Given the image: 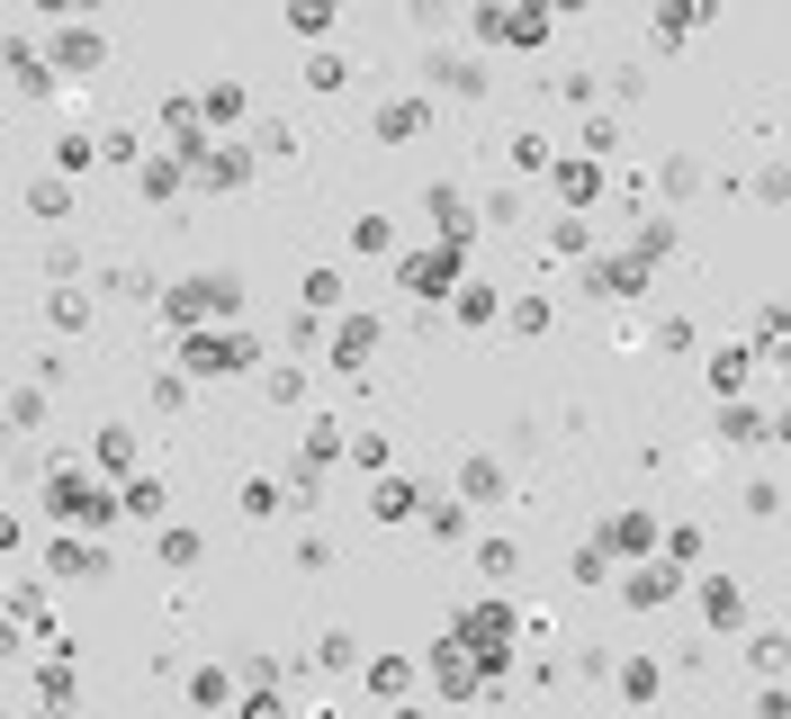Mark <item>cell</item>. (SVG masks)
Segmentation results:
<instances>
[{
  "label": "cell",
  "mask_w": 791,
  "mask_h": 719,
  "mask_svg": "<svg viewBox=\"0 0 791 719\" xmlns=\"http://www.w3.org/2000/svg\"><path fill=\"white\" fill-rule=\"evenodd\" d=\"M198 171H208V189H252V154H208V162H198Z\"/></svg>",
  "instance_id": "obj_20"
},
{
  "label": "cell",
  "mask_w": 791,
  "mask_h": 719,
  "mask_svg": "<svg viewBox=\"0 0 791 719\" xmlns=\"http://www.w3.org/2000/svg\"><path fill=\"white\" fill-rule=\"evenodd\" d=\"M261 154L288 162V154H297V126H288V117H261Z\"/></svg>",
  "instance_id": "obj_42"
},
{
  "label": "cell",
  "mask_w": 791,
  "mask_h": 719,
  "mask_svg": "<svg viewBox=\"0 0 791 719\" xmlns=\"http://www.w3.org/2000/svg\"><path fill=\"white\" fill-rule=\"evenodd\" d=\"M450 315H458V324H495V288H486V279H458Z\"/></svg>",
  "instance_id": "obj_24"
},
{
  "label": "cell",
  "mask_w": 791,
  "mask_h": 719,
  "mask_svg": "<svg viewBox=\"0 0 791 719\" xmlns=\"http://www.w3.org/2000/svg\"><path fill=\"white\" fill-rule=\"evenodd\" d=\"M45 512H54V521H82V531H108V521L126 512V495H108L99 477H82L73 459H54V468H45Z\"/></svg>",
  "instance_id": "obj_1"
},
{
  "label": "cell",
  "mask_w": 791,
  "mask_h": 719,
  "mask_svg": "<svg viewBox=\"0 0 791 719\" xmlns=\"http://www.w3.org/2000/svg\"><path fill=\"white\" fill-rule=\"evenodd\" d=\"M28 208H36V216H45V225H54V216H63V208H73V189H63V180H28Z\"/></svg>",
  "instance_id": "obj_38"
},
{
  "label": "cell",
  "mask_w": 791,
  "mask_h": 719,
  "mask_svg": "<svg viewBox=\"0 0 791 719\" xmlns=\"http://www.w3.org/2000/svg\"><path fill=\"white\" fill-rule=\"evenodd\" d=\"M747 342H729V351H710V387H719V396H738V387H747Z\"/></svg>",
  "instance_id": "obj_22"
},
{
  "label": "cell",
  "mask_w": 791,
  "mask_h": 719,
  "mask_svg": "<svg viewBox=\"0 0 791 719\" xmlns=\"http://www.w3.org/2000/svg\"><path fill=\"white\" fill-rule=\"evenodd\" d=\"M603 549H656V521L647 512H612L603 521Z\"/></svg>",
  "instance_id": "obj_18"
},
{
  "label": "cell",
  "mask_w": 791,
  "mask_h": 719,
  "mask_svg": "<svg viewBox=\"0 0 791 719\" xmlns=\"http://www.w3.org/2000/svg\"><path fill=\"white\" fill-rule=\"evenodd\" d=\"M162 567H198V531H162Z\"/></svg>",
  "instance_id": "obj_53"
},
{
  "label": "cell",
  "mask_w": 791,
  "mask_h": 719,
  "mask_svg": "<svg viewBox=\"0 0 791 719\" xmlns=\"http://www.w3.org/2000/svg\"><path fill=\"white\" fill-rule=\"evenodd\" d=\"M693 180H702V162H693V154H675V162H666V189H675V199H693Z\"/></svg>",
  "instance_id": "obj_56"
},
{
  "label": "cell",
  "mask_w": 791,
  "mask_h": 719,
  "mask_svg": "<svg viewBox=\"0 0 791 719\" xmlns=\"http://www.w3.org/2000/svg\"><path fill=\"white\" fill-rule=\"evenodd\" d=\"M396 279H405V297H414V306H441V297H458V279H468V243L405 252V261H396Z\"/></svg>",
  "instance_id": "obj_4"
},
{
  "label": "cell",
  "mask_w": 791,
  "mask_h": 719,
  "mask_svg": "<svg viewBox=\"0 0 791 719\" xmlns=\"http://www.w3.org/2000/svg\"><path fill=\"white\" fill-rule=\"evenodd\" d=\"M656 252H675V225H666V216H647V225H639V261H656Z\"/></svg>",
  "instance_id": "obj_50"
},
{
  "label": "cell",
  "mask_w": 791,
  "mask_h": 719,
  "mask_svg": "<svg viewBox=\"0 0 791 719\" xmlns=\"http://www.w3.org/2000/svg\"><path fill=\"white\" fill-rule=\"evenodd\" d=\"M513 162H521V171H549V136H531V126H521V136H513Z\"/></svg>",
  "instance_id": "obj_48"
},
{
  "label": "cell",
  "mask_w": 791,
  "mask_h": 719,
  "mask_svg": "<svg viewBox=\"0 0 791 719\" xmlns=\"http://www.w3.org/2000/svg\"><path fill=\"white\" fill-rule=\"evenodd\" d=\"M558 199H567V208H593V199H603V162H593V154L558 162Z\"/></svg>",
  "instance_id": "obj_12"
},
{
  "label": "cell",
  "mask_w": 791,
  "mask_h": 719,
  "mask_svg": "<svg viewBox=\"0 0 791 719\" xmlns=\"http://www.w3.org/2000/svg\"><path fill=\"white\" fill-rule=\"evenodd\" d=\"M675 594H684L675 558H647V567H639V575L621 584V603H630V612H656V603H675Z\"/></svg>",
  "instance_id": "obj_8"
},
{
  "label": "cell",
  "mask_w": 791,
  "mask_h": 719,
  "mask_svg": "<svg viewBox=\"0 0 791 719\" xmlns=\"http://www.w3.org/2000/svg\"><path fill=\"white\" fill-rule=\"evenodd\" d=\"M162 315L189 324V334H198V324H234V315H243V279H234V271H198V279H180V288L162 297Z\"/></svg>",
  "instance_id": "obj_2"
},
{
  "label": "cell",
  "mask_w": 791,
  "mask_h": 719,
  "mask_svg": "<svg viewBox=\"0 0 791 719\" xmlns=\"http://www.w3.org/2000/svg\"><path fill=\"white\" fill-rule=\"evenodd\" d=\"M531 10H584V0H531Z\"/></svg>",
  "instance_id": "obj_60"
},
{
  "label": "cell",
  "mask_w": 791,
  "mask_h": 719,
  "mask_svg": "<svg viewBox=\"0 0 791 719\" xmlns=\"http://www.w3.org/2000/svg\"><path fill=\"white\" fill-rule=\"evenodd\" d=\"M306 450H315V459H334V450H351V441H342L334 414H315V423H306Z\"/></svg>",
  "instance_id": "obj_44"
},
{
  "label": "cell",
  "mask_w": 791,
  "mask_h": 719,
  "mask_svg": "<svg viewBox=\"0 0 791 719\" xmlns=\"http://www.w3.org/2000/svg\"><path fill=\"white\" fill-rule=\"evenodd\" d=\"M477 216H486V225H513V216H521V189H495V199H486Z\"/></svg>",
  "instance_id": "obj_55"
},
{
  "label": "cell",
  "mask_w": 791,
  "mask_h": 719,
  "mask_svg": "<svg viewBox=\"0 0 791 719\" xmlns=\"http://www.w3.org/2000/svg\"><path fill=\"white\" fill-rule=\"evenodd\" d=\"M584 154H593V162H612V154H621V126H612V117H593V126H584Z\"/></svg>",
  "instance_id": "obj_46"
},
{
  "label": "cell",
  "mask_w": 791,
  "mask_h": 719,
  "mask_svg": "<svg viewBox=\"0 0 791 719\" xmlns=\"http://www.w3.org/2000/svg\"><path fill=\"white\" fill-rule=\"evenodd\" d=\"M702 621H710V630H738V621H747V594H738L729 575H710V584H702Z\"/></svg>",
  "instance_id": "obj_13"
},
{
  "label": "cell",
  "mask_w": 791,
  "mask_h": 719,
  "mask_svg": "<svg viewBox=\"0 0 791 719\" xmlns=\"http://www.w3.org/2000/svg\"><path fill=\"white\" fill-rule=\"evenodd\" d=\"M423 82H432V91H450V99H486V91H495L477 54H441V45L423 54Z\"/></svg>",
  "instance_id": "obj_5"
},
{
  "label": "cell",
  "mask_w": 791,
  "mask_h": 719,
  "mask_svg": "<svg viewBox=\"0 0 791 719\" xmlns=\"http://www.w3.org/2000/svg\"><path fill=\"white\" fill-rule=\"evenodd\" d=\"M360 351H378V315H342V324H334V369L360 378Z\"/></svg>",
  "instance_id": "obj_10"
},
{
  "label": "cell",
  "mask_w": 791,
  "mask_h": 719,
  "mask_svg": "<svg viewBox=\"0 0 791 719\" xmlns=\"http://www.w3.org/2000/svg\"><path fill=\"white\" fill-rule=\"evenodd\" d=\"M45 315H54V334H82V324H91V297H73V288H54V297H45Z\"/></svg>",
  "instance_id": "obj_30"
},
{
  "label": "cell",
  "mask_w": 791,
  "mask_h": 719,
  "mask_svg": "<svg viewBox=\"0 0 791 719\" xmlns=\"http://www.w3.org/2000/svg\"><path fill=\"white\" fill-rule=\"evenodd\" d=\"M656 684H666V666H656V657H630V666H621V692H630V701H656Z\"/></svg>",
  "instance_id": "obj_28"
},
{
  "label": "cell",
  "mask_w": 791,
  "mask_h": 719,
  "mask_svg": "<svg viewBox=\"0 0 791 719\" xmlns=\"http://www.w3.org/2000/svg\"><path fill=\"white\" fill-rule=\"evenodd\" d=\"M450 638H458V647H477V657L495 666V657H504V638H513V612H504V603H477V612L458 621Z\"/></svg>",
  "instance_id": "obj_7"
},
{
  "label": "cell",
  "mask_w": 791,
  "mask_h": 719,
  "mask_svg": "<svg viewBox=\"0 0 791 719\" xmlns=\"http://www.w3.org/2000/svg\"><path fill=\"white\" fill-rule=\"evenodd\" d=\"M261 396H271V405H297V396H306V369H271V378H261Z\"/></svg>",
  "instance_id": "obj_43"
},
{
  "label": "cell",
  "mask_w": 791,
  "mask_h": 719,
  "mask_svg": "<svg viewBox=\"0 0 791 719\" xmlns=\"http://www.w3.org/2000/svg\"><path fill=\"white\" fill-rule=\"evenodd\" d=\"M773 441H782V450H791V405H782V414H773Z\"/></svg>",
  "instance_id": "obj_59"
},
{
  "label": "cell",
  "mask_w": 791,
  "mask_h": 719,
  "mask_svg": "<svg viewBox=\"0 0 791 719\" xmlns=\"http://www.w3.org/2000/svg\"><path fill=\"white\" fill-rule=\"evenodd\" d=\"M477 575H486V584H513V575H521V540H486V549H477Z\"/></svg>",
  "instance_id": "obj_21"
},
{
  "label": "cell",
  "mask_w": 791,
  "mask_h": 719,
  "mask_svg": "<svg viewBox=\"0 0 791 719\" xmlns=\"http://www.w3.org/2000/svg\"><path fill=\"white\" fill-rule=\"evenodd\" d=\"M288 28L297 36H324V28H334V0H288Z\"/></svg>",
  "instance_id": "obj_36"
},
{
  "label": "cell",
  "mask_w": 791,
  "mask_h": 719,
  "mask_svg": "<svg viewBox=\"0 0 791 719\" xmlns=\"http://www.w3.org/2000/svg\"><path fill=\"white\" fill-rule=\"evenodd\" d=\"M45 54H54V73H99V63H108V45H99L91 28H63Z\"/></svg>",
  "instance_id": "obj_9"
},
{
  "label": "cell",
  "mask_w": 791,
  "mask_h": 719,
  "mask_svg": "<svg viewBox=\"0 0 791 719\" xmlns=\"http://www.w3.org/2000/svg\"><path fill=\"white\" fill-rule=\"evenodd\" d=\"M45 575H63V584H73V575H108V558L82 549V540H54V549H45Z\"/></svg>",
  "instance_id": "obj_15"
},
{
  "label": "cell",
  "mask_w": 791,
  "mask_h": 719,
  "mask_svg": "<svg viewBox=\"0 0 791 719\" xmlns=\"http://www.w3.org/2000/svg\"><path fill=\"white\" fill-rule=\"evenodd\" d=\"M414 28H450V0H414Z\"/></svg>",
  "instance_id": "obj_58"
},
{
  "label": "cell",
  "mask_w": 791,
  "mask_h": 719,
  "mask_svg": "<svg viewBox=\"0 0 791 719\" xmlns=\"http://www.w3.org/2000/svg\"><path fill=\"white\" fill-rule=\"evenodd\" d=\"M540 36H549V10H513V36L504 45H540Z\"/></svg>",
  "instance_id": "obj_49"
},
{
  "label": "cell",
  "mask_w": 791,
  "mask_h": 719,
  "mask_svg": "<svg viewBox=\"0 0 791 719\" xmlns=\"http://www.w3.org/2000/svg\"><path fill=\"white\" fill-rule=\"evenodd\" d=\"M593 279H603V297H639L647 288V261L630 252V261H593Z\"/></svg>",
  "instance_id": "obj_17"
},
{
  "label": "cell",
  "mask_w": 791,
  "mask_h": 719,
  "mask_svg": "<svg viewBox=\"0 0 791 719\" xmlns=\"http://www.w3.org/2000/svg\"><path fill=\"white\" fill-rule=\"evenodd\" d=\"M261 360L252 334H234V324H198V334H180V369L189 378H243Z\"/></svg>",
  "instance_id": "obj_3"
},
{
  "label": "cell",
  "mask_w": 791,
  "mask_h": 719,
  "mask_svg": "<svg viewBox=\"0 0 791 719\" xmlns=\"http://www.w3.org/2000/svg\"><path fill=\"white\" fill-rule=\"evenodd\" d=\"M180 189V154H162V162H145V199H171Z\"/></svg>",
  "instance_id": "obj_45"
},
{
  "label": "cell",
  "mask_w": 791,
  "mask_h": 719,
  "mask_svg": "<svg viewBox=\"0 0 791 719\" xmlns=\"http://www.w3.org/2000/svg\"><path fill=\"white\" fill-rule=\"evenodd\" d=\"M10 423H19V432L45 423V387H10Z\"/></svg>",
  "instance_id": "obj_41"
},
{
  "label": "cell",
  "mask_w": 791,
  "mask_h": 719,
  "mask_svg": "<svg viewBox=\"0 0 791 719\" xmlns=\"http://www.w3.org/2000/svg\"><path fill=\"white\" fill-rule=\"evenodd\" d=\"M387 719H423V710H414V701H396V710H387Z\"/></svg>",
  "instance_id": "obj_61"
},
{
  "label": "cell",
  "mask_w": 791,
  "mask_h": 719,
  "mask_svg": "<svg viewBox=\"0 0 791 719\" xmlns=\"http://www.w3.org/2000/svg\"><path fill=\"white\" fill-rule=\"evenodd\" d=\"M91 162H99V136H82V126L54 136V171H91Z\"/></svg>",
  "instance_id": "obj_27"
},
{
  "label": "cell",
  "mask_w": 791,
  "mask_h": 719,
  "mask_svg": "<svg viewBox=\"0 0 791 719\" xmlns=\"http://www.w3.org/2000/svg\"><path fill=\"white\" fill-rule=\"evenodd\" d=\"M280 495H288V486H271V477H252V486H243V521H271V512H280Z\"/></svg>",
  "instance_id": "obj_40"
},
{
  "label": "cell",
  "mask_w": 791,
  "mask_h": 719,
  "mask_svg": "<svg viewBox=\"0 0 791 719\" xmlns=\"http://www.w3.org/2000/svg\"><path fill=\"white\" fill-rule=\"evenodd\" d=\"M126 512H136V521H162V512H171V486H162V477H136V486H126Z\"/></svg>",
  "instance_id": "obj_26"
},
{
  "label": "cell",
  "mask_w": 791,
  "mask_h": 719,
  "mask_svg": "<svg viewBox=\"0 0 791 719\" xmlns=\"http://www.w3.org/2000/svg\"><path fill=\"white\" fill-rule=\"evenodd\" d=\"M208 117H217V126H234V117H243V91H234V82H217V91H208Z\"/></svg>",
  "instance_id": "obj_52"
},
{
  "label": "cell",
  "mask_w": 791,
  "mask_h": 719,
  "mask_svg": "<svg viewBox=\"0 0 791 719\" xmlns=\"http://www.w3.org/2000/svg\"><path fill=\"white\" fill-rule=\"evenodd\" d=\"M423 126H432V99H387V108H378V136H387V145H414Z\"/></svg>",
  "instance_id": "obj_11"
},
{
  "label": "cell",
  "mask_w": 791,
  "mask_h": 719,
  "mask_svg": "<svg viewBox=\"0 0 791 719\" xmlns=\"http://www.w3.org/2000/svg\"><path fill=\"white\" fill-rule=\"evenodd\" d=\"M297 297H306V315H334V306H342V271H334V261H315V271L297 279Z\"/></svg>",
  "instance_id": "obj_16"
},
{
  "label": "cell",
  "mask_w": 791,
  "mask_h": 719,
  "mask_svg": "<svg viewBox=\"0 0 791 719\" xmlns=\"http://www.w3.org/2000/svg\"><path fill=\"white\" fill-rule=\"evenodd\" d=\"M458 495H468V504H504V468L495 459H468V468H458Z\"/></svg>",
  "instance_id": "obj_19"
},
{
  "label": "cell",
  "mask_w": 791,
  "mask_h": 719,
  "mask_svg": "<svg viewBox=\"0 0 791 719\" xmlns=\"http://www.w3.org/2000/svg\"><path fill=\"white\" fill-rule=\"evenodd\" d=\"M513 334H549V297H513Z\"/></svg>",
  "instance_id": "obj_47"
},
{
  "label": "cell",
  "mask_w": 791,
  "mask_h": 719,
  "mask_svg": "<svg viewBox=\"0 0 791 719\" xmlns=\"http://www.w3.org/2000/svg\"><path fill=\"white\" fill-rule=\"evenodd\" d=\"M315 666H334V675L360 666V638H351V630H324V638H315Z\"/></svg>",
  "instance_id": "obj_29"
},
{
  "label": "cell",
  "mask_w": 791,
  "mask_h": 719,
  "mask_svg": "<svg viewBox=\"0 0 791 719\" xmlns=\"http://www.w3.org/2000/svg\"><path fill=\"white\" fill-rule=\"evenodd\" d=\"M423 531H432V540H458V531H468V504H458V495H441V504L423 512Z\"/></svg>",
  "instance_id": "obj_31"
},
{
  "label": "cell",
  "mask_w": 791,
  "mask_h": 719,
  "mask_svg": "<svg viewBox=\"0 0 791 719\" xmlns=\"http://www.w3.org/2000/svg\"><path fill=\"white\" fill-rule=\"evenodd\" d=\"M567 567H576V584H603V575H612V549H603V540H576Z\"/></svg>",
  "instance_id": "obj_32"
},
{
  "label": "cell",
  "mask_w": 791,
  "mask_h": 719,
  "mask_svg": "<svg viewBox=\"0 0 791 719\" xmlns=\"http://www.w3.org/2000/svg\"><path fill=\"white\" fill-rule=\"evenodd\" d=\"M243 719H288V701H280V692H252V701H243Z\"/></svg>",
  "instance_id": "obj_57"
},
{
  "label": "cell",
  "mask_w": 791,
  "mask_h": 719,
  "mask_svg": "<svg viewBox=\"0 0 791 719\" xmlns=\"http://www.w3.org/2000/svg\"><path fill=\"white\" fill-rule=\"evenodd\" d=\"M719 432L747 450V441H764V414H756V405H719Z\"/></svg>",
  "instance_id": "obj_33"
},
{
  "label": "cell",
  "mask_w": 791,
  "mask_h": 719,
  "mask_svg": "<svg viewBox=\"0 0 791 719\" xmlns=\"http://www.w3.org/2000/svg\"><path fill=\"white\" fill-rule=\"evenodd\" d=\"M342 82H351L342 54H306V91H342Z\"/></svg>",
  "instance_id": "obj_34"
},
{
  "label": "cell",
  "mask_w": 791,
  "mask_h": 719,
  "mask_svg": "<svg viewBox=\"0 0 791 719\" xmlns=\"http://www.w3.org/2000/svg\"><path fill=\"white\" fill-rule=\"evenodd\" d=\"M432 684H441V692H477L468 657H458V638H441V657H432Z\"/></svg>",
  "instance_id": "obj_23"
},
{
  "label": "cell",
  "mask_w": 791,
  "mask_h": 719,
  "mask_svg": "<svg viewBox=\"0 0 791 719\" xmlns=\"http://www.w3.org/2000/svg\"><path fill=\"white\" fill-rule=\"evenodd\" d=\"M342 243H351V252H387V243H396V225H387V216H351V234H342Z\"/></svg>",
  "instance_id": "obj_37"
},
{
  "label": "cell",
  "mask_w": 791,
  "mask_h": 719,
  "mask_svg": "<svg viewBox=\"0 0 791 719\" xmlns=\"http://www.w3.org/2000/svg\"><path fill=\"white\" fill-rule=\"evenodd\" d=\"M423 216H432L441 243H468V234H477V208H468V189H458V180H432V189H423Z\"/></svg>",
  "instance_id": "obj_6"
},
{
  "label": "cell",
  "mask_w": 791,
  "mask_h": 719,
  "mask_svg": "<svg viewBox=\"0 0 791 719\" xmlns=\"http://www.w3.org/2000/svg\"><path fill=\"white\" fill-rule=\"evenodd\" d=\"M99 468H136V432H126V423L99 432Z\"/></svg>",
  "instance_id": "obj_35"
},
{
  "label": "cell",
  "mask_w": 791,
  "mask_h": 719,
  "mask_svg": "<svg viewBox=\"0 0 791 719\" xmlns=\"http://www.w3.org/2000/svg\"><path fill=\"white\" fill-rule=\"evenodd\" d=\"M225 701H234L225 666H198V675H189V710H225Z\"/></svg>",
  "instance_id": "obj_25"
},
{
  "label": "cell",
  "mask_w": 791,
  "mask_h": 719,
  "mask_svg": "<svg viewBox=\"0 0 791 719\" xmlns=\"http://www.w3.org/2000/svg\"><path fill=\"white\" fill-rule=\"evenodd\" d=\"M756 199H764V208H782V199H791V162H764V180H756Z\"/></svg>",
  "instance_id": "obj_51"
},
{
  "label": "cell",
  "mask_w": 791,
  "mask_h": 719,
  "mask_svg": "<svg viewBox=\"0 0 791 719\" xmlns=\"http://www.w3.org/2000/svg\"><path fill=\"white\" fill-rule=\"evenodd\" d=\"M369 512H378V521H423V512H432V504H423V495H414V486H405V477H387V486H378V495H369Z\"/></svg>",
  "instance_id": "obj_14"
},
{
  "label": "cell",
  "mask_w": 791,
  "mask_h": 719,
  "mask_svg": "<svg viewBox=\"0 0 791 719\" xmlns=\"http://www.w3.org/2000/svg\"><path fill=\"white\" fill-rule=\"evenodd\" d=\"M351 468H387V432H360L351 441Z\"/></svg>",
  "instance_id": "obj_54"
},
{
  "label": "cell",
  "mask_w": 791,
  "mask_h": 719,
  "mask_svg": "<svg viewBox=\"0 0 791 719\" xmlns=\"http://www.w3.org/2000/svg\"><path fill=\"white\" fill-rule=\"evenodd\" d=\"M710 10H719V0H666V19H656V28L684 36V28H710Z\"/></svg>",
  "instance_id": "obj_39"
}]
</instances>
